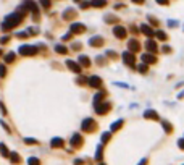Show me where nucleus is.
<instances>
[{"label": "nucleus", "instance_id": "obj_1", "mask_svg": "<svg viewBox=\"0 0 184 165\" xmlns=\"http://www.w3.org/2000/svg\"><path fill=\"white\" fill-rule=\"evenodd\" d=\"M24 15H26V8L20 7V10L18 11H15V13L8 15V16L5 18V21L2 23V29H3V31H10V29H13L15 26H18L21 21H23Z\"/></svg>", "mask_w": 184, "mask_h": 165}, {"label": "nucleus", "instance_id": "obj_2", "mask_svg": "<svg viewBox=\"0 0 184 165\" xmlns=\"http://www.w3.org/2000/svg\"><path fill=\"white\" fill-rule=\"evenodd\" d=\"M23 7H24L28 11H31V13H32V20L37 21V20H39V7L36 5V2H32V0H24Z\"/></svg>", "mask_w": 184, "mask_h": 165}, {"label": "nucleus", "instance_id": "obj_3", "mask_svg": "<svg viewBox=\"0 0 184 165\" xmlns=\"http://www.w3.org/2000/svg\"><path fill=\"white\" fill-rule=\"evenodd\" d=\"M18 52H20L21 55H28L29 57V55H36V53L39 52V49L34 47V46H21Z\"/></svg>", "mask_w": 184, "mask_h": 165}, {"label": "nucleus", "instance_id": "obj_4", "mask_svg": "<svg viewBox=\"0 0 184 165\" xmlns=\"http://www.w3.org/2000/svg\"><path fill=\"white\" fill-rule=\"evenodd\" d=\"M81 130L84 131V133H89V131H94L95 130V123L92 118H86L83 123H81Z\"/></svg>", "mask_w": 184, "mask_h": 165}, {"label": "nucleus", "instance_id": "obj_5", "mask_svg": "<svg viewBox=\"0 0 184 165\" xmlns=\"http://www.w3.org/2000/svg\"><path fill=\"white\" fill-rule=\"evenodd\" d=\"M95 112L99 113V115H105V113L110 110V104H107V102H99V104H95L94 105Z\"/></svg>", "mask_w": 184, "mask_h": 165}, {"label": "nucleus", "instance_id": "obj_6", "mask_svg": "<svg viewBox=\"0 0 184 165\" xmlns=\"http://www.w3.org/2000/svg\"><path fill=\"white\" fill-rule=\"evenodd\" d=\"M123 62H125L128 67H134V63H136V57H134V53L132 52H125L123 53Z\"/></svg>", "mask_w": 184, "mask_h": 165}, {"label": "nucleus", "instance_id": "obj_7", "mask_svg": "<svg viewBox=\"0 0 184 165\" xmlns=\"http://www.w3.org/2000/svg\"><path fill=\"white\" fill-rule=\"evenodd\" d=\"M70 31H71V34H83V32L86 31V26L81 25V23H73Z\"/></svg>", "mask_w": 184, "mask_h": 165}, {"label": "nucleus", "instance_id": "obj_8", "mask_svg": "<svg viewBox=\"0 0 184 165\" xmlns=\"http://www.w3.org/2000/svg\"><path fill=\"white\" fill-rule=\"evenodd\" d=\"M66 67L70 68L71 71H74V73H81L83 71V67L79 63H76V62H73V60H66Z\"/></svg>", "mask_w": 184, "mask_h": 165}, {"label": "nucleus", "instance_id": "obj_9", "mask_svg": "<svg viewBox=\"0 0 184 165\" xmlns=\"http://www.w3.org/2000/svg\"><path fill=\"white\" fill-rule=\"evenodd\" d=\"M86 81L89 83V86H92V88H97V89L102 88V79L99 76H90L89 79H86Z\"/></svg>", "mask_w": 184, "mask_h": 165}, {"label": "nucleus", "instance_id": "obj_10", "mask_svg": "<svg viewBox=\"0 0 184 165\" xmlns=\"http://www.w3.org/2000/svg\"><path fill=\"white\" fill-rule=\"evenodd\" d=\"M113 34L116 36L118 39H125L126 34H128V31H126L123 26H115V28H113Z\"/></svg>", "mask_w": 184, "mask_h": 165}, {"label": "nucleus", "instance_id": "obj_11", "mask_svg": "<svg viewBox=\"0 0 184 165\" xmlns=\"http://www.w3.org/2000/svg\"><path fill=\"white\" fill-rule=\"evenodd\" d=\"M104 37L102 36H94V37H90V41H89V44L92 47H100V46H104Z\"/></svg>", "mask_w": 184, "mask_h": 165}, {"label": "nucleus", "instance_id": "obj_12", "mask_svg": "<svg viewBox=\"0 0 184 165\" xmlns=\"http://www.w3.org/2000/svg\"><path fill=\"white\" fill-rule=\"evenodd\" d=\"M128 49H129V52H132V53H136V52H139V49H141V44L136 41V39H131L128 42Z\"/></svg>", "mask_w": 184, "mask_h": 165}, {"label": "nucleus", "instance_id": "obj_13", "mask_svg": "<svg viewBox=\"0 0 184 165\" xmlns=\"http://www.w3.org/2000/svg\"><path fill=\"white\" fill-rule=\"evenodd\" d=\"M70 144H71V147H79L81 144H83V138H81V134H73V138L70 139Z\"/></svg>", "mask_w": 184, "mask_h": 165}, {"label": "nucleus", "instance_id": "obj_14", "mask_svg": "<svg viewBox=\"0 0 184 165\" xmlns=\"http://www.w3.org/2000/svg\"><path fill=\"white\" fill-rule=\"evenodd\" d=\"M146 47H147V50H149L150 53H155L157 50H158V46H157V42L155 41H152V39H149L146 42Z\"/></svg>", "mask_w": 184, "mask_h": 165}, {"label": "nucleus", "instance_id": "obj_15", "mask_svg": "<svg viewBox=\"0 0 184 165\" xmlns=\"http://www.w3.org/2000/svg\"><path fill=\"white\" fill-rule=\"evenodd\" d=\"M142 62L147 65H152L157 62V57H153V53H144L142 55Z\"/></svg>", "mask_w": 184, "mask_h": 165}, {"label": "nucleus", "instance_id": "obj_16", "mask_svg": "<svg viewBox=\"0 0 184 165\" xmlns=\"http://www.w3.org/2000/svg\"><path fill=\"white\" fill-rule=\"evenodd\" d=\"M144 118H152V120H160L158 118V113L155 112V110H152V109H149V110H146L144 112Z\"/></svg>", "mask_w": 184, "mask_h": 165}, {"label": "nucleus", "instance_id": "obj_17", "mask_svg": "<svg viewBox=\"0 0 184 165\" xmlns=\"http://www.w3.org/2000/svg\"><path fill=\"white\" fill-rule=\"evenodd\" d=\"M50 146H52V147H63V146H65V141H63L62 138H53V139L50 141Z\"/></svg>", "mask_w": 184, "mask_h": 165}, {"label": "nucleus", "instance_id": "obj_18", "mask_svg": "<svg viewBox=\"0 0 184 165\" xmlns=\"http://www.w3.org/2000/svg\"><path fill=\"white\" fill-rule=\"evenodd\" d=\"M79 65L84 68H89L90 67V60L87 55H79Z\"/></svg>", "mask_w": 184, "mask_h": 165}, {"label": "nucleus", "instance_id": "obj_19", "mask_svg": "<svg viewBox=\"0 0 184 165\" xmlns=\"http://www.w3.org/2000/svg\"><path fill=\"white\" fill-rule=\"evenodd\" d=\"M89 5L90 7H95V8H102L107 5V0H90Z\"/></svg>", "mask_w": 184, "mask_h": 165}, {"label": "nucleus", "instance_id": "obj_20", "mask_svg": "<svg viewBox=\"0 0 184 165\" xmlns=\"http://www.w3.org/2000/svg\"><path fill=\"white\" fill-rule=\"evenodd\" d=\"M141 31H142L146 36H149V37H152V36H153V32H155V31H153V29L149 26V25H141Z\"/></svg>", "mask_w": 184, "mask_h": 165}, {"label": "nucleus", "instance_id": "obj_21", "mask_svg": "<svg viewBox=\"0 0 184 165\" xmlns=\"http://www.w3.org/2000/svg\"><path fill=\"white\" fill-rule=\"evenodd\" d=\"M73 16H76V11H74L73 8H70V10H66L65 13H63V18H65V20H71Z\"/></svg>", "mask_w": 184, "mask_h": 165}, {"label": "nucleus", "instance_id": "obj_22", "mask_svg": "<svg viewBox=\"0 0 184 165\" xmlns=\"http://www.w3.org/2000/svg\"><path fill=\"white\" fill-rule=\"evenodd\" d=\"M55 52L62 53V55H65V53H68V49H66L65 46H62V44H57L55 46Z\"/></svg>", "mask_w": 184, "mask_h": 165}, {"label": "nucleus", "instance_id": "obj_23", "mask_svg": "<svg viewBox=\"0 0 184 165\" xmlns=\"http://www.w3.org/2000/svg\"><path fill=\"white\" fill-rule=\"evenodd\" d=\"M105 97V91H100V92H97V94H95V97H94V102H92V104H99V102L102 100V99Z\"/></svg>", "mask_w": 184, "mask_h": 165}, {"label": "nucleus", "instance_id": "obj_24", "mask_svg": "<svg viewBox=\"0 0 184 165\" xmlns=\"http://www.w3.org/2000/svg\"><path fill=\"white\" fill-rule=\"evenodd\" d=\"M153 36H157V37L160 39V41H167V39H168V36L165 34L163 31H155V32H153Z\"/></svg>", "mask_w": 184, "mask_h": 165}, {"label": "nucleus", "instance_id": "obj_25", "mask_svg": "<svg viewBox=\"0 0 184 165\" xmlns=\"http://www.w3.org/2000/svg\"><path fill=\"white\" fill-rule=\"evenodd\" d=\"M0 154L3 155V157H8V154H10V151L7 149V146H5L3 143L0 144Z\"/></svg>", "mask_w": 184, "mask_h": 165}, {"label": "nucleus", "instance_id": "obj_26", "mask_svg": "<svg viewBox=\"0 0 184 165\" xmlns=\"http://www.w3.org/2000/svg\"><path fill=\"white\" fill-rule=\"evenodd\" d=\"M8 157H10V160L13 162V164H18V162H20V155H18L16 152H10Z\"/></svg>", "mask_w": 184, "mask_h": 165}, {"label": "nucleus", "instance_id": "obj_27", "mask_svg": "<svg viewBox=\"0 0 184 165\" xmlns=\"http://www.w3.org/2000/svg\"><path fill=\"white\" fill-rule=\"evenodd\" d=\"M5 62H7V63H13V62H15V53L13 52H8L7 55H5Z\"/></svg>", "mask_w": 184, "mask_h": 165}, {"label": "nucleus", "instance_id": "obj_28", "mask_svg": "<svg viewBox=\"0 0 184 165\" xmlns=\"http://www.w3.org/2000/svg\"><path fill=\"white\" fill-rule=\"evenodd\" d=\"M123 126V120H118V121H115L113 125H111V131H116L118 128Z\"/></svg>", "mask_w": 184, "mask_h": 165}, {"label": "nucleus", "instance_id": "obj_29", "mask_svg": "<svg viewBox=\"0 0 184 165\" xmlns=\"http://www.w3.org/2000/svg\"><path fill=\"white\" fill-rule=\"evenodd\" d=\"M41 164V160H39L37 157H29L28 159V165H39Z\"/></svg>", "mask_w": 184, "mask_h": 165}, {"label": "nucleus", "instance_id": "obj_30", "mask_svg": "<svg viewBox=\"0 0 184 165\" xmlns=\"http://www.w3.org/2000/svg\"><path fill=\"white\" fill-rule=\"evenodd\" d=\"M102 152H104V147H102V144L97 147V154H95V160H102Z\"/></svg>", "mask_w": 184, "mask_h": 165}, {"label": "nucleus", "instance_id": "obj_31", "mask_svg": "<svg viewBox=\"0 0 184 165\" xmlns=\"http://www.w3.org/2000/svg\"><path fill=\"white\" fill-rule=\"evenodd\" d=\"M162 125H163V128H165V131H167V133H171V131H173V126H171L168 121H162Z\"/></svg>", "mask_w": 184, "mask_h": 165}, {"label": "nucleus", "instance_id": "obj_32", "mask_svg": "<svg viewBox=\"0 0 184 165\" xmlns=\"http://www.w3.org/2000/svg\"><path fill=\"white\" fill-rule=\"evenodd\" d=\"M39 4H41L45 10H49L50 8V0H39Z\"/></svg>", "mask_w": 184, "mask_h": 165}, {"label": "nucleus", "instance_id": "obj_33", "mask_svg": "<svg viewBox=\"0 0 184 165\" xmlns=\"http://www.w3.org/2000/svg\"><path fill=\"white\" fill-rule=\"evenodd\" d=\"M137 70H139L141 73H147L149 67H147V63H142V65H139V67H137Z\"/></svg>", "mask_w": 184, "mask_h": 165}, {"label": "nucleus", "instance_id": "obj_34", "mask_svg": "<svg viewBox=\"0 0 184 165\" xmlns=\"http://www.w3.org/2000/svg\"><path fill=\"white\" fill-rule=\"evenodd\" d=\"M7 74V67L5 65H0V78H3Z\"/></svg>", "mask_w": 184, "mask_h": 165}, {"label": "nucleus", "instance_id": "obj_35", "mask_svg": "<svg viewBox=\"0 0 184 165\" xmlns=\"http://www.w3.org/2000/svg\"><path fill=\"white\" fill-rule=\"evenodd\" d=\"M110 138H111L110 133H104V134H102V143H107V141H110Z\"/></svg>", "mask_w": 184, "mask_h": 165}, {"label": "nucleus", "instance_id": "obj_36", "mask_svg": "<svg viewBox=\"0 0 184 165\" xmlns=\"http://www.w3.org/2000/svg\"><path fill=\"white\" fill-rule=\"evenodd\" d=\"M16 37H20V39H26V37H29V32H28V31H26V32H18Z\"/></svg>", "mask_w": 184, "mask_h": 165}, {"label": "nucleus", "instance_id": "obj_37", "mask_svg": "<svg viewBox=\"0 0 184 165\" xmlns=\"http://www.w3.org/2000/svg\"><path fill=\"white\" fill-rule=\"evenodd\" d=\"M24 143H26V144H37V141H36V139H32V138H26V139H24Z\"/></svg>", "mask_w": 184, "mask_h": 165}, {"label": "nucleus", "instance_id": "obj_38", "mask_svg": "<svg viewBox=\"0 0 184 165\" xmlns=\"http://www.w3.org/2000/svg\"><path fill=\"white\" fill-rule=\"evenodd\" d=\"M105 21H107V23H116V18H115V16H107V18H105Z\"/></svg>", "mask_w": 184, "mask_h": 165}, {"label": "nucleus", "instance_id": "obj_39", "mask_svg": "<svg viewBox=\"0 0 184 165\" xmlns=\"http://www.w3.org/2000/svg\"><path fill=\"white\" fill-rule=\"evenodd\" d=\"M107 55H108V57H111V58H116V57H118V55H116V52H113V50H108Z\"/></svg>", "mask_w": 184, "mask_h": 165}, {"label": "nucleus", "instance_id": "obj_40", "mask_svg": "<svg viewBox=\"0 0 184 165\" xmlns=\"http://www.w3.org/2000/svg\"><path fill=\"white\" fill-rule=\"evenodd\" d=\"M76 83H78V84H86V78H83V76H81V78H78V79H76Z\"/></svg>", "mask_w": 184, "mask_h": 165}, {"label": "nucleus", "instance_id": "obj_41", "mask_svg": "<svg viewBox=\"0 0 184 165\" xmlns=\"http://www.w3.org/2000/svg\"><path fill=\"white\" fill-rule=\"evenodd\" d=\"M0 110H2L3 115H7V109H5V105H3V102H2V100H0Z\"/></svg>", "mask_w": 184, "mask_h": 165}, {"label": "nucleus", "instance_id": "obj_42", "mask_svg": "<svg viewBox=\"0 0 184 165\" xmlns=\"http://www.w3.org/2000/svg\"><path fill=\"white\" fill-rule=\"evenodd\" d=\"M8 41H10V37H8V36H3V37H0V42L3 44V42H8Z\"/></svg>", "mask_w": 184, "mask_h": 165}, {"label": "nucleus", "instance_id": "obj_43", "mask_svg": "<svg viewBox=\"0 0 184 165\" xmlns=\"http://www.w3.org/2000/svg\"><path fill=\"white\" fill-rule=\"evenodd\" d=\"M178 146H179V149H184V141L179 139V141H178Z\"/></svg>", "mask_w": 184, "mask_h": 165}, {"label": "nucleus", "instance_id": "obj_44", "mask_svg": "<svg viewBox=\"0 0 184 165\" xmlns=\"http://www.w3.org/2000/svg\"><path fill=\"white\" fill-rule=\"evenodd\" d=\"M160 5H168V0H157Z\"/></svg>", "mask_w": 184, "mask_h": 165}, {"label": "nucleus", "instance_id": "obj_45", "mask_svg": "<svg viewBox=\"0 0 184 165\" xmlns=\"http://www.w3.org/2000/svg\"><path fill=\"white\" fill-rule=\"evenodd\" d=\"M149 20H150V23H152V25H157V20L153 16H149Z\"/></svg>", "mask_w": 184, "mask_h": 165}, {"label": "nucleus", "instance_id": "obj_46", "mask_svg": "<svg viewBox=\"0 0 184 165\" xmlns=\"http://www.w3.org/2000/svg\"><path fill=\"white\" fill-rule=\"evenodd\" d=\"M68 39H71V34H65L63 36V41H68Z\"/></svg>", "mask_w": 184, "mask_h": 165}, {"label": "nucleus", "instance_id": "obj_47", "mask_svg": "<svg viewBox=\"0 0 184 165\" xmlns=\"http://www.w3.org/2000/svg\"><path fill=\"white\" fill-rule=\"evenodd\" d=\"M139 165H147V159H142V160H141V164Z\"/></svg>", "mask_w": 184, "mask_h": 165}, {"label": "nucleus", "instance_id": "obj_48", "mask_svg": "<svg viewBox=\"0 0 184 165\" xmlns=\"http://www.w3.org/2000/svg\"><path fill=\"white\" fill-rule=\"evenodd\" d=\"M97 62H99L100 65H104V58H102V57H99V58H97Z\"/></svg>", "mask_w": 184, "mask_h": 165}, {"label": "nucleus", "instance_id": "obj_49", "mask_svg": "<svg viewBox=\"0 0 184 165\" xmlns=\"http://www.w3.org/2000/svg\"><path fill=\"white\" fill-rule=\"evenodd\" d=\"M131 2H134V4H144V0H131Z\"/></svg>", "mask_w": 184, "mask_h": 165}, {"label": "nucleus", "instance_id": "obj_50", "mask_svg": "<svg viewBox=\"0 0 184 165\" xmlns=\"http://www.w3.org/2000/svg\"><path fill=\"white\" fill-rule=\"evenodd\" d=\"M163 52H167V53H168V52H170V47H168V46H165V47H163Z\"/></svg>", "mask_w": 184, "mask_h": 165}, {"label": "nucleus", "instance_id": "obj_51", "mask_svg": "<svg viewBox=\"0 0 184 165\" xmlns=\"http://www.w3.org/2000/svg\"><path fill=\"white\" fill-rule=\"evenodd\" d=\"M168 25H170V26H176L178 23H176V21H168Z\"/></svg>", "mask_w": 184, "mask_h": 165}, {"label": "nucleus", "instance_id": "obj_52", "mask_svg": "<svg viewBox=\"0 0 184 165\" xmlns=\"http://www.w3.org/2000/svg\"><path fill=\"white\" fill-rule=\"evenodd\" d=\"M0 55H2V50H0Z\"/></svg>", "mask_w": 184, "mask_h": 165}, {"label": "nucleus", "instance_id": "obj_53", "mask_svg": "<svg viewBox=\"0 0 184 165\" xmlns=\"http://www.w3.org/2000/svg\"><path fill=\"white\" fill-rule=\"evenodd\" d=\"M100 165H105V164H100Z\"/></svg>", "mask_w": 184, "mask_h": 165}]
</instances>
